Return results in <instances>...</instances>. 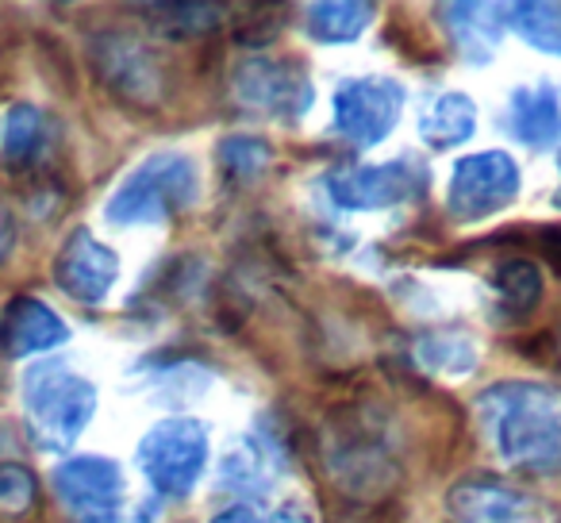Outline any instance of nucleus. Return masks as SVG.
Instances as JSON below:
<instances>
[{"instance_id":"dca6fc26","label":"nucleus","mask_w":561,"mask_h":523,"mask_svg":"<svg viewBox=\"0 0 561 523\" xmlns=\"http://www.w3.org/2000/svg\"><path fill=\"white\" fill-rule=\"evenodd\" d=\"M477 127V104L466 93H443L427 104V112L420 116V135L427 147L446 150L458 147L473 135Z\"/></svg>"},{"instance_id":"9d476101","label":"nucleus","mask_w":561,"mask_h":523,"mask_svg":"<svg viewBox=\"0 0 561 523\" xmlns=\"http://www.w3.org/2000/svg\"><path fill=\"white\" fill-rule=\"evenodd\" d=\"M55 492L81 523H104L119 512L124 500V474L112 458H70L55 469Z\"/></svg>"},{"instance_id":"423d86ee","label":"nucleus","mask_w":561,"mask_h":523,"mask_svg":"<svg viewBox=\"0 0 561 523\" xmlns=\"http://www.w3.org/2000/svg\"><path fill=\"white\" fill-rule=\"evenodd\" d=\"M519 193V166L504 150H481L454 166L446 208L458 224H477L484 216H496L500 208L515 201Z\"/></svg>"},{"instance_id":"f03ea898","label":"nucleus","mask_w":561,"mask_h":523,"mask_svg":"<svg viewBox=\"0 0 561 523\" xmlns=\"http://www.w3.org/2000/svg\"><path fill=\"white\" fill-rule=\"evenodd\" d=\"M96 412V389L66 362H43L24 377V420L35 446L70 451Z\"/></svg>"},{"instance_id":"2eb2a0df","label":"nucleus","mask_w":561,"mask_h":523,"mask_svg":"<svg viewBox=\"0 0 561 523\" xmlns=\"http://www.w3.org/2000/svg\"><path fill=\"white\" fill-rule=\"evenodd\" d=\"M504 127L527 147H550L561 132V109L553 89L546 86H527L515 89L504 112Z\"/></svg>"},{"instance_id":"f8f14e48","label":"nucleus","mask_w":561,"mask_h":523,"mask_svg":"<svg viewBox=\"0 0 561 523\" xmlns=\"http://www.w3.org/2000/svg\"><path fill=\"white\" fill-rule=\"evenodd\" d=\"M116 274L119 258L89 231H73L55 254V285L78 305H101L116 285Z\"/></svg>"},{"instance_id":"f3484780","label":"nucleus","mask_w":561,"mask_h":523,"mask_svg":"<svg viewBox=\"0 0 561 523\" xmlns=\"http://www.w3.org/2000/svg\"><path fill=\"white\" fill-rule=\"evenodd\" d=\"M443 16H446V27H450L454 43H458L466 58L484 62V58L496 50L504 20H492V16H500V9H489V4H446Z\"/></svg>"},{"instance_id":"cd10ccee","label":"nucleus","mask_w":561,"mask_h":523,"mask_svg":"<svg viewBox=\"0 0 561 523\" xmlns=\"http://www.w3.org/2000/svg\"><path fill=\"white\" fill-rule=\"evenodd\" d=\"M211 523H262V520H257V515L250 512V508L239 504V508H224V512H219Z\"/></svg>"},{"instance_id":"20e7f679","label":"nucleus","mask_w":561,"mask_h":523,"mask_svg":"<svg viewBox=\"0 0 561 523\" xmlns=\"http://www.w3.org/2000/svg\"><path fill=\"white\" fill-rule=\"evenodd\" d=\"M328 466L331 477L354 497H377L381 489H389L397 466H392L381 420L374 412H362V408H346L343 420L331 423Z\"/></svg>"},{"instance_id":"5701e85b","label":"nucleus","mask_w":561,"mask_h":523,"mask_svg":"<svg viewBox=\"0 0 561 523\" xmlns=\"http://www.w3.org/2000/svg\"><path fill=\"white\" fill-rule=\"evenodd\" d=\"M147 16H158L150 24L165 35H201V32H211L219 24L224 12L216 4H150L142 9Z\"/></svg>"},{"instance_id":"b1692460","label":"nucleus","mask_w":561,"mask_h":523,"mask_svg":"<svg viewBox=\"0 0 561 523\" xmlns=\"http://www.w3.org/2000/svg\"><path fill=\"white\" fill-rule=\"evenodd\" d=\"M270 147L262 139H250V135H231V139L219 143V166L231 173L234 181H257L270 166Z\"/></svg>"},{"instance_id":"9b49d317","label":"nucleus","mask_w":561,"mask_h":523,"mask_svg":"<svg viewBox=\"0 0 561 523\" xmlns=\"http://www.w3.org/2000/svg\"><path fill=\"white\" fill-rule=\"evenodd\" d=\"M89 55H93L96 78L119 101L150 109L162 96V70H158L154 55L142 43H135L131 35H101V39H93Z\"/></svg>"},{"instance_id":"7ed1b4c3","label":"nucleus","mask_w":561,"mask_h":523,"mask_svg":"<svg viewBox=\"0 0 561 523\" xmlns=\"http://www.w3.org/2000/svg\"><path fill=\"white\" fill-rule=\"evenodd\" d=\"M196 193H201V178H196V162L178 150H162L139 162L124 178V185L112 193L108 224L135 227V224H165L178 212L193 208Z\"/></svg>"},{"instance_id":"7c9ffc66","label":"nucleus","mask_w":561,"mask_h":523,"mask_svg":"<svg viewBox=\"0 0 561 523\" xmlns=\"http://www.w3.org/2000/svg\"><path fill=\"white\" fill-rule=\"evenodd\" d=\"M558 170H561V155H558ZM558 201H561V196H558Z\"/></svg>"},{"instance_id":"bb28decb","label":"nucleus","mask_w":561,"mask_h":523,"mask_svg":"<svg viewBox=\"0 0 561 523\" xmlns=\"http://www.w3.org/2000/svg\"><path fill=\"white\" fill-rule=\"evenodd\" d=\"M538 250H542V258L550 262L553 270H561V227H546V231H538Z\"/></svg>"},{"instance_id":"aec40b11","label":"nucleus","mask_w":561,"mask_h":523,"mask_svg":"<svg viewBox=\"0 0 561 523\" xmlns=\"http://www.w3.org/2000/svg\"><path fill=\"white\" fill-rule=\"evenodd\" d=\"M374 20V4H312L308 9V35L320 43H351Z\"/></svg>"},{"instance_id":"ddd939ff","label":"nucleus","mask_w":561,"mask_h":523,"mask_svg":"<svg viewBox=\"0 0 561 523\" xmlns=\"http://www.w3.org/2000/svg\"><path fill=\"white\" fill-rule=\"evenodd\" d=\"M450 520L454 523H546V512L530 492L515 485L492 481V477H469L450 489Z\"/></svg>"},{"instance_id":"393cba45","label":"nucleus","mask_w":561,"mask_h":523,"mask_svg":"<svg viewBox=\"0 0 561 523\" xmlns=\"http://www.w3.org/2000/svg\"><path fill=\"white\" fill-rule=\"evenodd\" d=\"M420 359L438 374H469L477 366V346L461 336H431L420 343Z\"/></svg>"},{"instance_id":"1a4fd4ad","label":"nucleus","mask_w":561,"mask_h":523,"mask_svg":"<svg viewBox=\"0 0 561 523\" xmlns=\"http://www.w3.org/2000/svg\"><path fill=\"white\" fill-rule=\"evenodd\" d=\"M427 173L415 158H392L385 166H358V170H339L328 178V193L339 208H392L423 193Z\"/></svg>"},{"instance_id":"a878e982","label":"nucleus","mask_w":561,"mask_h":523,"mask_svg":"<svg viewBox=\"0 0 561 523\" xmlns=\"http://www.w3.org/2000/svg\"><path fill=\"white\" fill-rule=\"evenodd\" d=\"M35 500V477L20 462H0V508L4 512H24Z\"/></svg>"},{"instance_id":"412c9836","label":"nucleus","mask_w":561,"mask_h":523,"mask_svg":"<svg viewBox=\"0 0 561 523\" xmlns=\"http://www.w3.org/2000/svg\"><path fill=\"white\" fill-rule=\"evenodd\" d=\"M270 477H273V462H270V446L262 439H247L239 443L231 454L224 458V481L239 492H270Z\"/></svg>"},{"instance_id":"a211bd4d","label":"nucleus","mask_w":561,"mask_h":523,"mask_svg":"<svg viewBox=\"0 0 561 523\" xmlns=\"http://www.w3.org/2000/svg\"><path fill=\"white\" fill-rule=\"evenodd\" d=\"M43 143H47V124H43V112L32 104H16L9 112V124H4V143H0V158L9 170H27L35 158L43 155Z\"/></svg>"},{"instance_id":"0eeeda50","label":"nucleus","mask_w":561,"mask_h":523,"mask_svg":"<svg viewBox=\"0 0 561 523\" xmlns=\"http://www.w3.org/2000/svg\"><path fill=\"white\" fill-rule=\"evenodd\" d=\"M404 112V89L392 78H354L335 89V132L354 147L389 139Z\"/></svg>"},{"instance_id":"6e6552de","label":"nucleus","mask_w":561,"mask_h":523,"mask_svg":"<svg viewBox=\"0 0 561 523\" xmlns=\"http://www.w3.org/2000/svg\"><path fill=\"white\" fill-rule=\"evenodd\" d=\"M234 96H239V104H247L250 112H262V116L300 120L312 104V86H308V73L297 62L257 55L234 70Z\"/></svg>"},{"instance_id":"39448f33","label":"nucleus","mask_w":561,"mask_h":523,"mask_svg":"<svg viewBox=\"0 0 561 523\" xmlns=\"http://www.w3.org/2000/svg\"><path fill=\"white\" fill-rule=\"evenodd\" d=\"M204 462H208V431L188 416L154 423L139 443V469L162 497L193 492L204 474Z\"/></svg>"},{"instance_id":"4468645a","label":"nucleus","mask_w":561,"mask_h":523,"mask_svg":"<svg viewBox=\"0 0 561 523\" xmlns=\"http://www.w3.org/2000/svg\"><path fill=\"white\" fill-rule=\"evenodd\" d=\"M66 339L70 328L62 323V316L35 297H12L9 308L0 312V359H32V354L55 351Z\"/></svg>"},{"instance_id":"f257e3e1","label":"nucleus","mask_w":561,"mask_h":523,"mask_svg":"<svg viewBox=\"0 0 561 523\" xmlns=\"http://www.w3.org/2000/svg\"><path fill=\"white\" fill-rule=\"evenodd\" d=\"M477 416L507 466H561V393L550 385L507 382L477 397Z\"/></svg>"},{"instance_id":"c756f323","label":"nucleus","mask_w":561,"mask_h":523,"mask_svg":"<svg viewBox=\"0 0 561 523\" xmlns=\"http://www.w3.org/2000/svg\"><path fill=\"white\" fill-rule=\"evenodd\" d=\"M104 523H154V520H150V512H147V508H139V512H127V515H112V520H104Z\"/></svg>"},{"instance_id":"6ab92c4d","label":"nucleus","mask_w":561,"mask_h":523,"mask_svg":"<svg viewBox=\"0 0 561 523\" xmlns=\"http://www.w3.org/2000/svg\"><path fill=\"white\" fill-rule=\"evenodd\" d=\"M492 289H496V300L504 305V312L523 316L542 297V270L530 258H507V262H500L492 270Z\"/></svg>"},{"instance_id":"c85d7f7f","label":"nucleus","mask_w":561,"mask_h":523,"mask_svg":"<svg viewBox=\"0 0 561 523\" xmlns=\"http://www.w3.org/2000/svg\"><path fill=\"white\" fill-rule=\"evenodd\" d=\"M273 523H312V515H308L305 508H280V512L273 515Z\"/></svg>"},{"instance_id":"4be33fe9","label":"nucleus","mask_w":561,"mask_h":523,"mask_svg":"<svg viewBox=\"0 0 561 523\" xmlns=\"http://www.w3.org/2000/svg\"><path fill=\"white\" fill-rule=\"evenodd\" d=\"M504 16L530 47L561 58V4H507Z\"/></svg>"}]
</instances>
